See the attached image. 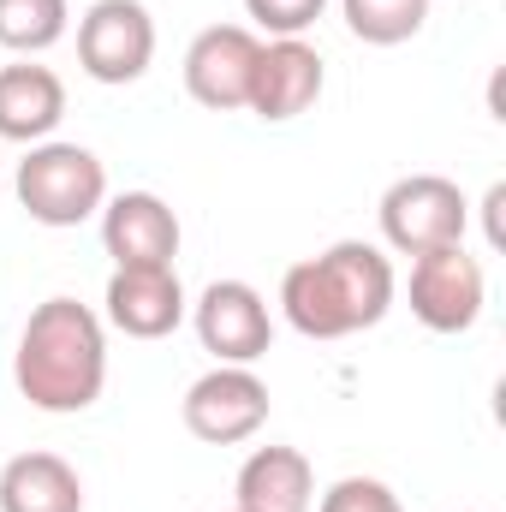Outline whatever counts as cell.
Here are the masks:
<instances>
[{"mask_svg": "<svg viewBox=\"0 0 506 512\" xmlns=\"http://www.w3.org/2000/svg\"><path fill=\"white\" fill-rule=\"evenodd\" d=\"M12 382L36 411H90L108 387V328L78 298H42L18 334Z\"/></svg>", "mask_w": 506, "mask_h": 512, "instance_id": "6da1fadb", "label": "cell"}, {"mask_svg": "<svg viewBox=\"0 0 506 512\" xmlns=\"http://www.w3.org/2000/svg\"><path fill=\"white\" fill-rule=\"evenodd\" d=\"M393 262L370 239H340L304 256L280 280V310L304 340H352L393 310Z\"/></svg>", "mask_w": 506, "mask_h": 512, "instance_id": "7a4b0ae2", "label": "cell"}, {"mask_svg": "<svg viewBox=\"0 0 506 512\" xmlns=\"http://www.w3.org/2000/svg\"><path fill=\"white\" fill-rule=\"evenodd\" d=\"M12 191H18V209L36 227H78V221L102 215V203H108V167H102L96 149L48 137V143H30V155L18 161Z\"/></svg>", "mask_w": 506, "mask_h": 512, "instance_id": "3957f363", "label": "cell"}, {"mask_svg": "<svg viewBox=\"0 0 506 512\" xmlns=\"http://www.w3.org/2000/svg\"><path fill=\"white\" fill-rule=\"evenodd\" d=\"M381 239L387 251L399 256H423L441 251V245H465V227H471V203L453 179L441 173H405L381 191Z\"/></svg>", "mask_w": 506, "mask_h": 512, "instance_id": "277c9868", "label": "cell"}, {"mask_svg": "<svg viewBox=\"0 0 506 512\" xmlns=\"http://www.w3.org/2000/svg\"><path fill=\"white\" fill-rule=\"evenodd\" d=\"M411 316L429 334H465L477 328L483 304H489V274L465 245H441V251L411 256Z\"/></svg>", "mask_w": 506, "mask_h": 512, "instance_id": "5b68a950", "label": "cell"}, {"mask_svg": "<svg viewBox=\"0 0 506 512\" xmlns=\"http://www.w3.org/2000/svg\"><path fill=\"white\" fill-rule=\"evenodd\" d=\"M185 429L209 447H239L251 441L256 429L268 423V382L256 376L251 364H215L209 376L185 387V405H179Z\"/></svg>", "mask_w": 506, "mask_h": 512, "instance_id": "8992f818", "label": "cell"}, {"mask_svg": "<svg viewBox=\"0 0 506 512\" xmlns=\"http://www.w3.org/2000/svg\"><path fill=\"white\" fill-rule=\"evenodd\" d=\"M155 60V18L143 0H96L78 18V66L96 84H137Z\"/></svg>", "mask_w": 506, "mask_h": 512, "instance_id": "52a82bcc", "label": "cell"}, {"mask_svg": "<svg viewBox=\"0 0 506 512\" xmlns=\"http://www.w3.org/2000/svg\"><path fill=\"white\" fill-rule=\"evenodd\" d=\"M256 54H262V36L251 24H209V30H197V42L185 48V90H191V102H203L215 114L245 108L251 102Z\"/></svg>", "mask_w": 506, "mask_h": 512, "instance_id": "ba28073f", "label": "cell"}, {"mask_svg": "<svg viewBox=\"0 0 506 512\" xmlns=\"http://www.w3.org/2000/svg\"><path fill=\"white\" fill-rule=\"evenodd\" d=\"M191 328L203 352H215V364H256L274 340L268 304L251 280H209L203 298L191 304Z\"/></svg>", "mask_w": 506, "mask_h": 512, "instance_id": "9c48e42d", "label": "cell"}, {"mask_svg": "<svg viewBox=\"0 0 506 512\" xmlns=\"http://www.w3.org/2000/svg\"><path fill=\"white\" fill-rule=\"evenodd\" d=\"M322 84H328L322 54H316L304 36H268L262 54H256L251 102H245V108H251L256 120H268V126H286V120H298V114L316 108Z\"/></svg>", "mask_w": 506, "mask_h": 512, "instance_id": "30bf717a", "label": "cell"}, {"mask_svg": "<svg viewBox=\"0 0 506 512\" xmlns=\"http://www.w3.org/2000/svg\"><path fill=\"white\" fill-rule=\"evenodd\" d=\"M102 251L114 256V268H173L179 215L155 191H120L102 203Z\"/></svg>", "mask_w": 506, "mask_h": 512, "instance_id": "8fae6325", "label": "cell"}, {"mask_svg": "<svg viewBox=\"0 0 506 512\" xmlns=\"http://www.w3.org/2000/svg\"><path fill=\"white\" fill-rule=\"evenodd\" d=\"M102 304H108V322L126 340H167L191 316V298L179 286V268H114Z\"/></svg>", "mask_w": 506, "mask_h": 512, "instance_id": "7c38bea8", "label": "cell"}, {"mask_svg": "<svg viewBox=\"0 0 506 512\" xmlns=\"http://www.w3.org/2000/svg\"><path fill=\"white\" fill-rule=\"evenodd\" d=\"M66 120V84L54 66H0V137L6 143H48Z\"/></svg>", "mask_w": 506, "mask_h": 512, "instance_id": "4fadbf2b", "label": "cell"}, {"mask_svg": "<svg viewBox=\"0 0 506 512\" xmlns=\"http://www.w3.org/2000/svg\"><path fill=\"white\" fill-rule=\"evenodd\" d=\"M239 512H310L316 507V471L298 447H256L239 465Z\"/></svg>", "mask_w": 506, "mask_h": 512, "instance_id": "5bb4252c", "label": "cell"}, {"mask_svg": "<svg viewBox=\"0 0 506 512\" xmlns=\"http://www.w3.org/2000/svg\"><path fill=\"white\" fill-rule=\"evenodd\" d=\"M0 512H84V477L60 453H18L0 465Z\"/></svg>", "mask_w": 506, "mask_h": 512, "instance_id": "9a60e30c", "label": "cell"}, {"mask_svg": "<svg viewBox=\"0 0 506 512\" xmlns=\"http://www.w3.org/2000/svg\"><path fill=\"white\" fill-rule=\"evenodd\" d=\"M340 18L358 42L370 48H399L429 24V0H340Z\"/></svg>", "mask_w": 506, "mask_h": 512, "instance_id": "2e32d148", "label": "cell"}, {"mask_svg": "<svg viewBox=\"0 0 506 512\" xmlns=\"http://www.w3.org/2000/svg\"><path fill=\"white\" fill-rule=\"evenodd\" d=\"M72 6L66 0H0V48L12 54H42L66 36Z\"/></svg>", "mask_w": 506, "mask_h": 512, "instance_id": "e0dca14e", "label": "cell"}, {"mask_svg": "<svg viewBox=\"0 0 506 512\" xmlns=\"http://www.w3.org/2000/svg\"><path fill=\"white\" fill-rule=\"evenodd\" d=\"M316 512H405V507H399V495H393L381 477H340V483L316 501Z\"/></svg>", "mask_w": 506, "mask_h": 512, "instance_id": "ac0fdd59", "label": "cell"}, {"mask_svg": "<svg viewBox=\"0 0 506 512\" xmlns=\"http://www.w3.org/2000/svg\"><path fill=\"white\" fill-rule=\"evenodd\" d=\"M322 6H328V0H245L251 24L268 30V36H304V30L322 18Z\"/></svg>", "mask_w": 506, "mask_h": 512, "instance_id": "d6986e66", "label": "cell"}, {"mask_svg": "<svg viewBox=\"0 0 506 512\" xmlns=\"http://www.w3.org/2000/svg\"><path fill=\"white\" fill-rule=\"evenodd\" d=\"M501 209H506V185H489V197H483V221H489V245H495V251L506 245V221H501Z\"/></svg>", "mask_w": 506, "mask_h": 512, "instance_id": "ffe728a7", "label": "cell"}, {"mask_svg": "<svg viewBox=\"0 0 506 512\" xmlns=\"http://www.w3.org/2000/svg\"><path fill=\"white\" fill-rule=\"evenodd\" d=\"M233 512H239V507H233Z\"/></svg>", "mask_w": 506, "mask_h": 512, "instance_id": "44dd1931", "label": "cell"}]
</instances>
